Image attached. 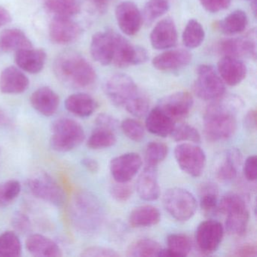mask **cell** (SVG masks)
<instances>
[{
  "instance_id": "obj_14",
  "label": "cell",
  "mask_w": 257,
  "mask_h": 257,
  "mask_svg": "<svg viewBox=\"0 0 257 257\" xmlns=\"http://www.w3.org/2000/svg\"><path fill=\"white\" fill-rule=\"evenodd\" d=\"M219 51L225 56L232 58H250L256 56V34L255 30L249 31L246 37L228 39L219 44Z\"/></svg>"
},
{
  "instance_id": "obj_23",
  "label": "cell",
  "mask_w": 257,
  "mask_h": 257,
  "mask_svg": "<svg viewBox=\"0 0 257 257\" xmlns=\"http://www.w3.org/2000/svg\"><path fill=\"white\" fill-rule=\"evenodd\" d=\"M31 103L39 113L46 117L52 116L59 108L60 97L49 87H42L33 93Z\"/></svg>"
},
{
  "instance_id": "obj_46",
  "label": "cell",
  "mask_w": 257,
  "mask_h": 257,
  "mask_svg": "<svg viewBox=\"0 0 257 257\" xmlns=\"http://www.w3.org/2000/svg\"><path fill=\"white\" fill-rule=\"evenodd\" d=\"M109 192L115 201L125 202L130 199L133 191L132 186L127 183H117L111 186Z\"/></svg>"
},
{
  "instance_id": "obj_8",
  "label": "cell",
  "mask_w": 257,
  "mask_h": 257,
  "mask_svg": "<svg viewBox=\"0 0 257 257\" xmlns=\"http://www.w3.org/2000/svg\"><path fill=\"white\" fill-rule=\"evenodd\" d=\"M28 186L36 198L52 205L61 207L65 203L66 195L64 189L46 173L33 176L28 180Z\"/></svg>"
},
{
  "instance_id": "obj_18",
  "label": "cell",
  "mask_w": 257,
  "mask_h": 257,
  "mask_svg": "<svg viewBox=\"0 0 257 257\" xmlns=\"http://www.w3.org/2000/svg\"><path fill=\"white\" fill-rule=\"evenodd\" d=\"M113 31L97 32L91 39L90 52L94 61L103 66L112 63L114 50Z\"/></svg>"
},
{
  "instance_id": "obj_5",
  "label": "cell",
  "mask_w": 257,
  "mask_h": 257,
  "mask_svg": "<svg viewBox=\"0 0 257 257\" xmlns=\"http://www.w3.org/2000/svg\"><path fill=\"white\" fill-rule=\"evenodd\" d=\"M85 138L83 127L72 118H58L52 124L50 145L55 151H71L81 145Z\"/></svg>"
},
{
  "instance_id": "obj_39",
  "label": "cell",
  "mask_w": 257,
  "mask_h": 257,
  "mask_svg": "<svg viewBox=\"0 0 257 257\" xmlns=\"http://www.w3.org/2000/svg\"><path fill=\"white\" fill-rule=\"evenodd\" d=\"M205 37L202 25L195 19L189 21L183 34V43L188 49L199 47Z\"/></svg>"
},
{
  "instance_id": "obj_1",
  "label": "cell",
  "mask_w": 257,
  "mask_h": 257,
  "mask_svg": "<svg viewBox=\"0 0 257 257\" xmlns=\"http://www.w3.org/2000/svg\"><path fill=\"white\" fill-rule=\"evenodd\" d=\"M243 106V100L233 94H223L212 100L204 114V132L207 141L219 142L231 138L237 130L236 115Z\"/></svg>"
},
{
  "instance_id": "obj_58",
  "label": "cell",
  "mask_w": 257,
  "mask_h": 257,
  "mask_svg": "<svg viewBox=\"0 0 257 257\" xmlns=\"http://www.w3.org/2000/svg\"><path fill=\"white\" fill-rule=\"evenodd\" d=\"M252 12H253V14L255 15L256 14V0H252Z\"/></svg>"
},
{
  "instance_id": "obj_33",
  "label": "cell",
  "mask_w": 257,
  "mask_h": 257,
  "mask_svg": "<svg viewBox=\"0 0 257 257\" xmlns=\"http://www.w3.org/2000/svg\"><path fill=\"white\" fill-rule=\"evenodd\" d=\"M200 207L206 215L219 213V189L216 183L206 182L199 187Z\"/></svg>"
},
{
  "instance_id": "obj_31",
  "label": "cell",
  "mask_w": 257,
  "mask_h": 257,
  "mask_svg": "<svg viewBox=\"0 0 257 257\" xmlns=\"http://www.w3.org/2000/svg\"><path fill=\"white\" fill-rule=\"evenodd\" d=\"M30 48H33L32 43L21 30L11 28L0 34V49L4 52H18Z\"/></svg>"
},
{
  "instance_id": "obj_32",
  "label": "cell",
  "mask_w": 257,
  "mask_h": 257,
  "mask_svg": "<svg viewBox=\"0 0 257 257\" xmlns=\"http://www.w3.org/2000/svg\"><path fill=\"white\" fill-rule=\"evenodd\" d=\"M167 249H161L158 256H187L192 250V243L190 237L185 234H171L167 237Z\"/></svg>"
},
{
  "instance_id": "obj_6",
  "label": "cell",
  "mask_w": 257,
  "mask_h": 257,
  "mask_svg": "<svg viewBox=\"0 0 257 257\" xmlns=\"http://www.w3.org/2000/svg\"><path fill=\"white\" fill-rule=\"evenodd\" d=\"M165 210L176 220L185 222L194 216L198 207L195 197L186 189L174 187L164 194Z\"/></svg>"
},
{
  "instance_id": "obj_27",
  "label": "cell",
  "mask_w": 257,
  "mask_h": 257,
  "mask_svg": "<svg viewBox=\"0 0 257 257\" xmlns=\"http://www.w3.org/2000/svg\"><path fill=\"white\" fill-rule=\"evenodd\" d=\"M28 252L37 257H60L62 255L61 248L52 239L42 234H31L27 239Z\"/></svg>"
},
{
  "instance_id": "obj_16",
  "label": "cell",
  "mask_w": 257,
  "mask_h": 257,
  "mask_svg": "<svg viewBox=\"0 0 257 257\" xmlns=\"http://www.w3.org/2000/svg\"><path fill=\"white\" fill-rule=\"evenodd\" d=\"M82 30L80 26L69 17L55 16L49 26V36L52 42L58 45L74 43Z\"/></svg>"
},
{
  "instance_id": "obj_11",
  "label": "cell",
  "mask_w": 257,
  "mask_h": 257,
  "mask_svg": "<svg viewBox=\"0 0 257 257\" xmlns=\"http://www.w3.org/2000/svg\"><path fill=\"white\" fill-rule=\"evenodd\" d=\"M139 91L132 78L123 73L110 76L104 85L106 97L116 106H125Z\"/></svg>"
},
{
  "instance_id": "obj_30",
  "label": "cell",
  "mask_w": 257,
  "mask_h": 257,
  "mask_svg": "<svg viewBox=\"0 0 257 257\" xmlns=\"http://www.w3.org/2000/svg\"><path fill=\"white\" fill-rule=\"evenodd\" d=\"M161 220V213L153 205L136 207L129 215V224L134 228H147L156 225Z\"/></svg>"
},
{
  "instance_id": "obj_59",
  "label": "cell",
  "mask_w": 257,
  "mask_h": 257,
  "mask_svg": "<svg viewBox=\"0 0 257 257\" xmlns=\"http://www.w3.org/2000/svg\"><path fill=\"white\" fill-rule=\"evenodd\" d=\"M250 1H252V0H250Z\"/></svg>"
},
{
  "instance_id": "obj_47",
  "label": "cell",
  "mask_w": 257,
  "mask_h": 257,
  "mask_svg": "<svg viewBox=\"0 0 257 257\" xmlns=\"http://www.w3.org/2000/svg\"><path fill=\"white\" fill-rule=\"evenodd\" d=\"M119 255L114 249L100 246H89L84 249L81 253V256L83 257H118Z\"/></svg>"
},
{
  "instance_id": "obj_41",
  "label": "cell",
  "mask_w": 257,
  "mask_h": 257,
  "mask_svg": "<svg viewBox=\"0 0 257 257\" xmlns=\"http://www.w3.org/2000/svg\"><path fill=\"white\" fill-rule=\"evenodd\" d=\"M168 154V147L159 141H153L147 144L145 150L146 166L157 168Z\"/></svg>"
},
{
  "instance_id": "obj_22",
  "label": "cell",
  "mask_w": 257,
  "mask_h": 257,
  "mask_svg": "<svg viewBox=\"0 0 257 257\" xmlns=\"http://www.w3.org/2000/svg\"><path fill=\"white\" fill-rule=\"evenodd\" d=\"M218 72L224 83L230 86L240 84L246 77V67L238 58L224 56L218 62Z\"/></svg>"
},
{
  "instance_id": "obj_34",
  "label": "cell",
  "mask_w": 257,
  "mask_h": 257,
  "mask_svg": "<svg viewBox=\"0 0 257 257\" xmlns=\"http://www.w3.org/2000/svg\"><path fill=\"white\" fill-rule=\"evenodd\" d=\"M247 23L246 13L242 10H236L219 22V28L224 34L234 35L243 32L246 29Z\"/></svg>"
},
{
  "instance_id": "obj_12",
  "label": "cell",
  "mask_w": 257,
  "mask_h": 257,
  "mask_svg": "<svg viewBox=\"0 0 257 257\" xmlns=\"http://www.w3.org/2000/svg\"><path fill=\"white\" fill-rule=\"evenodd\" d=\"M223 235L222 224L215 219H208L198 225L195 231V240L201 252L210 255L217 250Z\"/></svg>"
},
{
  "instance_id": "obj_7",
  "label": "cell",
  "mask_w": 257,
  "mask_h": 257,
  "mask_svg": "<svg viewBox=\"0 0 257 257\" xmlns=\"http://www.w3.org/2000/svg\"><path fill=\"white\" fill-rule=\"evenodd\" d=\"M196 73L193 89L200 99L212 101L225 94V83L213 67L202 64L198 67Z\"/></svg>"
},
{
  "instance_id": "obj_21",
  "label": "cell",
  "mask_w": 257,
  "mask_h": 257,
  "mask_svg": "<svg viewBox=\"0 0 257 257\" xmlns=\"http://www.w3.org/2000/svg\"><path fill=\"white\" fill-rule=\"evenodd\" d=\"M29 85L28 76L17 67H7L0 74V91L4 94H22L28 90Z\"/></svg>"
},
{
  "instance_id": "obj_15",
  "label": "cell",
  "mask_w": 257,
  "mask_h": 257,
  "mask_svg": "<svg viewBox=\"0 0 257 257\" xmlns=\"http://www.w3.org/2000/svg\"><path fill=\"white\" fill-rule=\"evenodd\" d=\"M193 102V97L190 93L177 91L161 99L157 106L176 121L189 115Z\"/></svg>"
},
{
  "instance_id": "obj_55",
  "label": "cell",
  "mask_w": 257,
  "mask_h": 257,
  "mask_svg": "<svg viewBox=\"0 0 257 257\" xmlns=\"http://www.w3.org/2000/svg\"><path fill=\"white\" fill-rule=\"evenodd\" d=\"M92 7L100 14H105L107 12L110 0H89Z\"/></svg>"
},
{
  "instance_id": "obj_19",
  "label": "cell",
  "mask_w": 257,
  "mask_h": 257,
  "mask_svg": "<svg viewBox=\"0 0 257 257\" xmlns=\"http://www.w3.org/2000/svg\"><path fill=\"white\" fill-rule=\"evenodd\" d=\"M177 28L171 18L160 21L150 34L152 46L157 50H165L174 47L177 45Z\"/></svg>"
},
{
  "instance_id": "obj_24",
  "label": "cell",
  "mask_w": 257,
  "mask_h": 257,
  "mask_svg": "<svg viewBox=\"0 0 257 257\" xmlns=\"http://www.w3.org/2000/svg\"><path fill=\"white\" fill-rule=\"evenodd\" d=\"M138 195L144 201H153L160 196L157 168L146 166L137 181Z\"/></svg>"
},
{
  "instance_id": "obj_54",
  "label": "cell",
  "mask_w": 257,
  "mask_h": 257,
  "mask_svg": "<svg viewBox=\"0 0 257 257\" xmlns=\"http://www.w3.org/2000/svg\"><path fill=\"white\" fill-rule=\"evenodd\" d=\"M82 166L92 174H96L99 171V164L95 159L91 158H85L81 162Z\"/></svg>"
},
{
  "instance_id": "obj_42",
  "label": "cell",
  "mask_w": 257,
  "mask_h": 257,
  "mask_svg": "<svg viewBox=\"0 0 257 257\" xmlns=\"http://www.w3.org/2000/svg\"><path fill=\"white\" fill-rule=\"evenodd\" d=\"M22 185L19 180H10L0 183V207L10 205L19 196Z\"/></svg>"
},
{
  "instance_id": "obj_20",
  "label": "cell",
  "mask_w": 257,
  "mask_h": 257,
  "mask_svg": "<svg viewBox=\"0 0 257 257\" xmlns=\"http://www.w3.org/2000/svg\"><path fill=\"white\" fill-rule=\"evenodd\" d=\"M192 55L186 49H172L158 55L153 59V65L160 71H177L189 65Z\"/></svg>"
},
{
  "instance_id": "obj_9",
  "label": "cell",
  "mask_w": 257,
  "mask_h": 257,
  "mask_svg": "<svg viewBox=\"0 0 257 257\" xmlns=\"http://www.w3.org/2000/svg\"><path fill=\"white\" fill-rule=\"evenodd\" d=\"M174 156L182 171L191 177H198L202 175L206 166L205 153L193 144H181L176 147Z\"/></svg>"
},
{
  "instance_id": "obj_2",
  "label": "cell",
  "mask_w": 257,
  "mask_h": 257,
  "mask_svg": "<svg viewBox=\"0 0 257 257\" xmlns=\"http://www.w3.org/2000/svg\"><path fill=\"white\" fill-rule=\"evenodd\" d=\"M54 73L58 80L69 88H85L97 79L95 70L89 62L77 52H64L54 62Z\"/></svg>"
},
{
  "instance_id": "obj_3",
  "label": "cell",
  "mask_w": 257,
  "mask_h": 257,
  "mask_svg": "<svg viewBox=\"0 0 257 257\" xmlns=\"http://www.w3.org/2000/svg\"><path fill=\"white\" fill-rule=\"evenodd\" d=\"M72 221L76 228L86 234L98 231L104 219L103 206L98 198L91 192L78 193L72 201Z\"/></svg>"
},
{
  "instance_id": "obj_13",
  "label": "cell",
  "mask_w": 257,
  "mask_h": 257,
  "mask_svg": "<svg viewBox=\"0 0 257 257\" xmlns=\"http://www.w3.org/2000/svg\"><path fill=\"white\" fill-rule=\"evenodd\" d=\"M142 164V159L138 153H124L111 160L109 169L115 182L128 183L139 172Z\"/></svg>"
},
{
  "instance_id": "obj_50",
  "label": "cell",
  "mask_w": 257,
  "mask_h": 257,
  "mask_svg": "<svg viewBox=\"0 0 257 257\" xmlns=\"http://www.w3.org/2000/svg\"><path fill=\"white\" fill-rule=\"evenodd\" d=\"M243 174L248 181L253 182L257 178V158L250 156L245 161L243 168Z\"/></svg>"
},
{
  "instance_id": "obj_36",
  "label": "cell",
  "mask_w": 257,
  "mask_h": 257,
  "mask_svg": "<svg viewBox=\"0 0 257 257\" xmlns=\"http://www.w3.org/2000/svg\"><path fill=\"white\" fill-rule=\"evenodd\" d=\"M46 9L55 16L72 17L79 14L81 10L78 0H44Z\"/></svg>"
},
{
  "instance_id": "obj_44",
  "label": "cell",
  "mask_w": 257,
  "mask_h": 257,
  "mask_svg": "<svg viewBox=\"0 0 257 257\" xmlns=\"http://www.w3.org/2000/svg\"><path fill=\"white\" fill-rule=\"evenodd\" d=\"M129 113L136 118L145 116L150 109V101L147 96L139 91L133 98L131 99L124 106Z\"/></svg>"
},
{
  "instance_id": "obj_56",
  "label": "cell",
  "mask_w": 257,
  "mask_h": 257,
  "mask_svg": "<svg viewBox=\"0 0 257 257\" xmlns=\"http://www.w3.org/2000/svg\"><path fill=\"white\" fill-rule=\"evenodd\" d=\"M12 21V16L8 10L0 7V28L10 23Z\"/></svg>"
},
{
  "instance_id": "obj_57",
  "label": "cell",
  "mask_w": 257,
  "mask_h": 257,
  "mask_svg": "<svg viewBox=\"0 0 257 257\" xmlns=\"http://www.w3.org/2000/svg\"><path fill=\"white\" fill-rule=\"evenodd\" d=\"M9 122H10V118L8 115L2 109H0V125L7 124Z\"/></svg>"
},
{
  "instance_id": "obj_43",
  "label": "cell",
  "mask_w": 257,
  "mask_h": 257,
  "mask_svg": "<svg viewBox=\"0 0 257 257\" xmlns=\"http://www.w3.org/2000/svg\"><path fill=\"white\" fill-rule=\"evenodd\" d=\"M171 136L177 142H192L198 144L201 142V135L193 126L181 124L175 126Z\"/></svg>"
},
{
  "instance_id": "obj_29",
  "label": "cell",
  "mask_w": 257,
  "mask_h": 257,
  "mask_svg": "<svg viewBox=\"0 0 257 257\" xmlns=\"http://www.w3.org/2000/svg\"><path fill=\"white\" fill-rule=\"evenodd\" d=\"M241 162L242 154L240 150L236 148L230 149L225 153L223 161L218 166L216 177L224 183L232 181L237 177Z\"/></svg>"
},
{
  "instance_id": "obj_48",
  "label": "cell",
  "mask_w": 257,
  "mask_h": 257,
  "mask_svg": "<svg viewBox=\"0 0 257 257\" xmlns=\"http://www.w3.org/2000/svg\"><path fill=\"white\" fill-rule=\"evenodd\" d=\"M199 2L206 11L217 13L227 10L231 5V0H199Z\"/></svg>"
},
{
  "instance_id": "obj_45",
  "label": "cell",
  "mask_w": 257,
  "mask_h": 257,
  "mask_svg": "<svg viewBox=\"0 0 257 257\" xmlns=\"http://www.w3.org/2000/svg\"><path fill=\"white\" fill-rule=\"evenodd\" d=\"M121 130L128 139L135 142H141L144 138L145 132L142 124L134 118H126L121 121Z\"/></svg>"
},
{
  "instance_id": "obj_4",
  "label": "cell",
  "mask_w": 257,
  "mask_h": 257,
  "mask_svg": "<svg viewBox=\"0 0 257 257\" xmlns=\"http://www.w3.org/2000/svg\"><path fill=\"white\" fill-rule=\"evenodd\" d=\"M218 210L227 216L225 228L230 234L242 236L249 222V211L244 199L235 193H228L219 201Z\"/></svg>"
},
{
  "instance_id": "obj_25",
  "label": "cell",
  "mask_w": 257,
  "mask_h": 257,
  "mask_svg": "<svg viewBox=\"0 0 257 257\" xmlns=\"http://www.w3.org/2000/svg\"><path fill=\"white\" fill-rule=\"evenodd\" d=\"M46 58L47 55L43 49L30 48L16 52V62L21 70L27 73L37 74L44 67Z\"/></svg>"
},
{
  "instance_id": "obj_40",
  "label": "cell",
  "mask_w": 257,
  "mask_h": 257,
  "mask_svg": "<svg viewBox=\"0 0 257 257\" xmlns=\"http://www.w3.org/2000/svg\"><path fill=\"white\" fill-rule=\"evenodd\" d=\"M170 10L168 0H149L143 11V22L146 25H151L155 21L168 13Z\"/></svg>"
},
{
  "instance_id": "obj_38",
  "label": "cell",
  "mask_w": 257,
  "mask_h": 257,
  "mask_svg": "<svg viewBox=\"0 0 257 257\" xmlns=\"http://www.w3.org/2000/svg\"><path fill=\"white\" fill-rule=\"evenodd\" d=\"M116 137L113 131L96 127L88 138V147L91 150H103L115 145Z\"/></svg>"
},
{
  "instance_id": "obj_52",
  "label": "cell",
  "mask_w": 257,
  "mask_h": 257,
  "mask_svg": "<svg viewBox=\"0 0 257 257\" xmlns=\"http://www.w3.org/2000/svg\"><path fill=\"white\" fill-rule=\"evenodd\" d=\"M232 255L237 257H255L257 255L256 246L252 243H245L237 246Z\"/></svg>"
},
{
  "instance_id": "obj_51",
  "label": "cell",
  "mask_w": 257,
  "mask_h": 257,
  "mask_svg": "<svg viewBox=\"0 0 257 257\" xmlns=\"http://www.w3.org/2000/svg\"><path fill=\"white\" fill-rule=\"evenodd\" d=\"M96 127H103L115 132L118 126V121L112 115L106 113L99 114L95 120Z\"/></svg>"
},
{
  "instance_id": "obj_53",
  "label": "cell",
  "mask_w": 257,
  "mask_h": 257,
  "mask_svg": "<svg viewBox=\"0 0 257 257\" xmlns=\"http://www.w3.org/2000/svg\"><path fill=\"white\" fill-rule=\"evenodd\" d=\"M245 127L249 132H253L256 129V112L255 109L248 111L244 117Z\"/></svg>"
},
{
  "instance_id": "obj_28",
  "label": "cell",
  "mask_w": 257,
  "mask_h": 257,
  "mask_svg": "<svg viewBox=\"0 0 257 257\" xmlns=\"http://www.w3.org/2000/svg\"><path fill=\"white\" fill-rule=\"evenodd\" d=\"M64 105L67 111L82 118L92 115L97 107L96 100L85 93H76L69 96L66 99Z\"/></svg>"
},
{
  "instance_id": "obj_37",
  "label": "cell",
  "mask_w": 257,
  "mask_h": 257,
  "mask_svg": "<svg viewBox=\"0 0 257 257\" xmlns=\"http://www.w3.org/2000/svg\"><path fill=\"white\" fill-rule=\"evenodd\" d=\"M22 253V242L16 232L7 231L0 235V257H19Z\"/></svg>"
},
{
  "instance_id": "obj_26",
  "label": "cell",
  "mask_w": 257,
  "mask_h": 257,
  "mask_svg": "<svg viewBox=\"0 0 257 257\" xmlns=\"http://www.w3.org/2000/svg\"><path fill=\"white\" fill-rule=\"evenodd\" d=\"M147 115L146 127L150 133L162 138H167L171 135L176 126L175 121L162 109L156 106Z\"/></svg>"
},
{
  "instance_id": "obj_10",
  "label": "cell",
  "mask_w": 257,
  "mask_h": 257,
  "mask_svg": "<svg viewBox=\"0 0 257 257\" xmlns=\"http://www.w3.org/2000/svg\"><path fill=\"white\" fill-rule=\"evenodd\" d=\"M148 52L141 46H134L127 39L114 32L112 63L115 67L125 68L140 65L148 61Z\"/></svg>"
},
{
  "instance_id": "obj_35",
  "label": "cell",
  "mask_w": 257,
  "mask_h": 257,
  "mask_svg": "<svg viewBox=\"0 0 257 257\" xmlns=\"http://www.w3.org/2000/svg\"><path fill=\"white\" fill-rule=\"evenodd\" d=\"M162 246L156 240L142 238L133 242L127 249L129 257H155L159 255Z\"/></svg>"
},
{
  "instance_id": "obj_49",
  "label": "cell",
  "mask_w": 257,
  "mask_h": 257,
  "mask_svg": "<svg viewBox=\"0 0 257 257\" xmlns=\"http://www.w3.org/2000/svg\"><path fill=\"white\" fill-rule=\"evenodd\" d=\"M12 225L18 232H28L31 228V223L29 217L22 212H17L13 215Z\"/></svg>"
},
{
  "instance_id": "obj_17",
  "label": "cell",
  "mask_w": 257,
  "mask_h": 257,
  "mask_svg": "<svg viewBox=\"0 0 257 257\" xmlns=\"http://www.w3.org/2000/svg\"><path fill=\"white\" fill-rule=\"evenodd\" d=\"M115 18L120 30L130 37L138 34L142 26V14L136 4L131 1L117 6Z\"/></svg>"
}]
</instances>
